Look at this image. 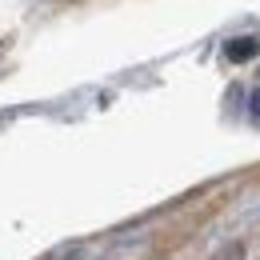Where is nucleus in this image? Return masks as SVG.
<instances>
[{
  "instance_id": "f03ea898",
  "label": "nucleus",
  "mask_w": 260,
  "mask_h": 260,
  "mask_svg": "<svg viewBox=\"0 0 260 260\" xmlns=\"http://www.w3.org/2000/svg\"><path fill=\"white\" fill-rule=\"evenodd\" d=\"M212 260H244V244H240V240H228L224 248H216Z\"/></svg>"
},
{
  "instance_id": "f257e3e1",
  "label": "nucleus",
  "mask_w": 260,
  "mask_h": 260,
  "mask_svg": "<svg viewBox=\"0 0 260 260\" xmlns=\"http://www.w3.org/2000/svg\"><path fill=\"white\" fill-rule=\"evenodd\" d=\"M256 52H260V40H256V36H232V40L224 44V56L232 60V64H240V60H252Z\"/></svg>"
},
{
  "instance_id": "7ed1b4c3",
  "label": "nucleus",
  "mask_w": 260,
  "mask_h": 260,
  "mask_svg": "<svg viewBox=\"0 0 260 260\" xmlns=\"http://www.w3.org/2000/svg\"><path fill=\"white\" fill-rule=\"evenodd\" d=\"M248 108H252V116H256V120H260V88H256V92H252V96H248Z\"/></svg>"
}]
</instances>
